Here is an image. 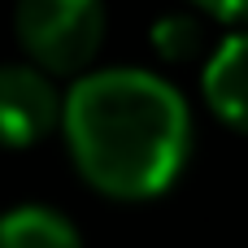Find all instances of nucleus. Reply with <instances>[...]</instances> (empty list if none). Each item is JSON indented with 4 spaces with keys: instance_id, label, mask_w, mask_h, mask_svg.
I'll list each match as a JSON object with an SVG mask.
<instances>
[{
    "instance_id": "nucleus-4",
    "label": "nucleus",
    "mask_w": 248,
    "mask_h": 248,
    "mask_svg": "<svg viewBox=\"0 0 248 248\" xmlns=\"http://www.w3.org/2000/svg\"><path fill=\"white\" fill-rule=\"evenodd\" d=\"M201 92L218 122L248 135V31L214 44V57L201 74Z\"/></svg>"
},
{
    "instance_id": "nucleus-6",
    "label": "nucleus",
    "mask_w": 248,
    "mask_h": 248,
    "mask_svg": "<svg viewBox=\"0 0 248 248\" xmlns=\"http://www.w3.org/2000/svg\"><path fill=\"white\" fill-rule=\"evenodd\" d=\"M153 48H157L166 61H174V65H187V61H201V57L209 61V57H214L201 17H192V13H170V17H161V22L153 26Z\"/></svg>"
},
{
    "instance_id": "nucleus-5",
    "label": "nucleus",
    "mask_w": 248,
    "mask_h": 248,
    "mask_svg": "<svg viewBox=\"0 0 248 248\" xmlns=\"http://www.w3.org/2000/svg\"><path fill=\"white\" fill-rule=\"evenodd\" d=\"M0 248H83L74 222L48 205H17L0 214Z\"/></svg>"
},
{
    "instance_id": "nucleus-1",
    "label": "nucleus",
    "mask_w": 248,
    "mask_h": 248,
    "mask_svg": "<svg viewBox=\"0 0 248 248\" xmlns=\"http://www.w3.org/2000/svg\"><path fill=\"white\" fill-rule=\"evenodd\" d=\"M65 144L83 183L113 201L161 196L192 157L183 96L148 70H92L65 96Z\"/></svg>"
},
{
    "instance_id": "nucleus-2",
    "label": "nucleus",
    "mask_w": 248,
    "mask_h": 248,
    "mask_svg": "<svg viewBox=\"0 0 248 248\" xmlns=\"http://www.w3.org/2000/svg\"><path fill=\"white\" fill-rule=\"evenodd\" d=\"M13 31L44 74H78L105 39V0H17Z\"/></svg>"
},
{
    "instance_id": "nucleus-3",
    "label": "nucleus",
    "mask_w": 248,
    "mask_h": 248,
    "mask_svg": "<svg viewBox=\"0 0 248 248\" xmlns=\"http://www.w3.org/2000/svg\"><path fill=\"white\" fill-rule=\"evenodd\" d=\"M65 122V100L39 65H0V144L31 148Z\"/></svg>"
},
{
    "instance_id": "nucleus-7",
    "label": "nucleus",
    "mask_w": 248,
    "mask_h": 248,
    "mask_svg": "<svg viewBox=\"0 0 248 248\" xmlns=\"http://www.w3.org/2000/svg\"><path fill=\"white\" fill-rule=\"evenodd\" d=\"M192 4H201V13H209L214 22L248 26V0H192Z\"/></svg>"
}]
</instances>
